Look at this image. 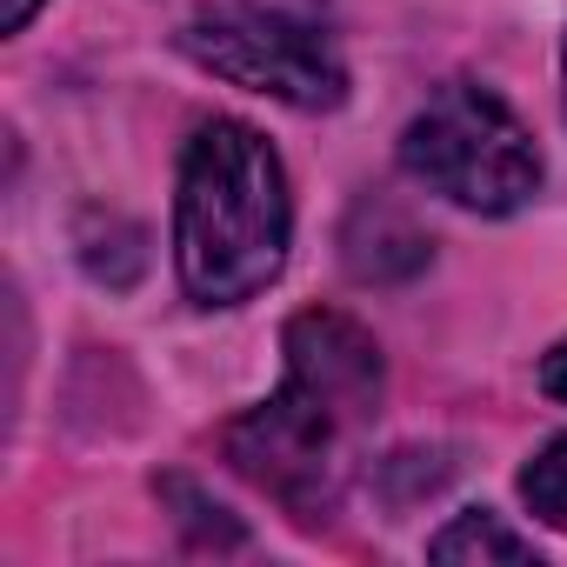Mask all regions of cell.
Wrapping results in <instances>:
<instances>
[{
  "label": "cell",
  "instance_id": "1",
  "mask_svg": "<svg viewBox=\"0 0 567 567\" xmlns=\"http://www.w3.org/2000/svg\"><path fill=\"white\" fill-rule=\"evenodd\" d=\"M288 181L274 147L247 121H207L181 161L174 260L200 308H234L260 295L288 260Z\"/></svg>",
  "mask_w": 567,
  "mask_h": 567
},
{
  "label": "cell",
  "instance_id": "5",
  "mask_svg": "<svg viewBox=\"0 0 567 567\" xmlns=\"http://www.w3.org/2000/svg\"><path fill=\"white\" fill-rule=\"evenodd\" d=\"M288 381L308 388L315 401H328L348 427H361L381 401V354L348 315L315 308V315L288 321Z\"/></svg>",
  "mask_w": 567,
  "mask_h": 567
},
{
  "label": "cell",
  "instance_id": "9",
  "mask_svg": "<svg viewBox=\"0 0 567 567\" xmlns=\"http://www.w3.org/2000/svg\"><path fill=\"white\" fill-rule=\"evenodd\" d=\"M540 388H547V394H554V401L567 408V341H560V348H554V354L540 361Z\"/></svg>",
  "mask_w": 567,
  "mask_h": 567
},
{
  "label": "cell",
  "instance_id": "3",
  "mask_svg": "<svg viewBox=\"0 0 567 567\" xmlns=\"http://www.w3.org/2000/svg\"><path fill=\"white\" fill-rule=\"evenodd\" d=\"M181 48L214 68L234 87L274 94L288 107H341L348 94V68L334 54V41L288 14V8H260V0H227V8H207L181 28Z\"/></svg>",
  "mask_w": 567,
  "mask_h": 567
},
{
  "label": "cell",
  "instance_id": "10",
  "mask_svg": "<svg viewBox=\"0 0 567 567\" xmlns=\"http://www.w3.org/2000/svg\"><path fill=\"white\" fill-rule=\"evenodd\" d=\"M34 8H41V0H0V28H8V34H21V28L34 21Z\"/></svg>",
  "mask_w": 567,
  "mask_h": 567
},
{
  "label": "cell",
  "instance_id": "2",
  "mask_svg": "<svg viewBox=\"0 0 567 567\" xmlns=\"http://www.w3.org/2000/svg\"><path fill=\"white\" fill-rule=\"evenodd\" d=\"M401 161L414 181L447 194L454 207L474 214H514L540 187V154L514 107L474 81L441 87L401 134Z\"/></svg>",
  "mask_w": 567,
  "mask_h": 567
},
{
  "label": "cell",
  "instance_id": "4",
  "mask_svg": "<svg viewBox=\"0 0 567 567\" xmlns=\"http://www.w3.org/2000/svg\"><path fill=\"white\" fill-rule=\"evenodd\" d=\"M341 434H354V427L328 401H315L308 388L288 381L267 408H254L227 427V461L254 487H267L280 507H295L301 520H321L341 487Z\"/></svg>",
  "mask_w": 567,
  "mask_h": 567
},
{
  "label": "cell",
  "instance_id": "7",
  "mask_svg": "<svg viewBox=\"0 0 567 567\" xmlns=\"http://www.w3.org/2000/svg\"><path fill=\"white\" fill-rule=\"evenodd\" d=\"M520 501H527L547 527H567V434L547 441V447L520 467Z\"/></svg>",
  "mask_w": 567,
  "mask_h": 567
},
{
  "label": "cell",
  "instance_id": "6",
  "mask_svg": "<svg viewBox=\"0 0 567 567\" xmlns=\"http://www.w3.org/2000/svg\"><path fill=\"white\" fill-rule=\"evenodd\" d=\"M427 554H434V560H534V540H520L514 527H501V514L474 507V514H461L454 527H441V534L427 540Z\"/></svg>",
  "mask_w": 567,
  "mask_h": 567
},
{
  "label": "cell",
  "instance_id": "8",
  "mask_svg": "<svg viewBox=\"0 0 567 567\" xmlns=\"http://www.w3.org/2000/svg\"><path fill=\"white\" fill-rule=\"evenodd\" d=\"M167 494L187 507V520H194L207 540H220V547H234V540H240V520H227V507H214V501H207V494H194L187 481H167Z\"/></svg>",
  "mask_w": 567,
  "mask_h": 567
}]
</instances>
